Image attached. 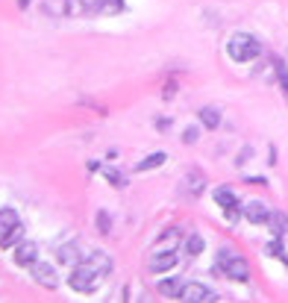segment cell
I'll return each instance as SVG.
<instances>
[{
    "mask_svg": "<svg viewBox=\"0 0 288 303\" xmlns=\"http://www.w3.org/2000/svg\"><path fill=\"white\" fill-rule=\"evenodd\" d=\"M32 277H35V283L44 286V289H56V286H59L56 274H53V268H50L47 262H35V265H32Z\"/></svg>",
    "mask_w": 288,
    "mask_h": 303,
    "instance_id": "52a82bcc",
    "label": "cell"
},
{
    "mask_svg": "<svg viewBox=\"0 0 288 303\" xmlns=\"http://www.w3.org/2000/svg\"><path fill=\"white\" fill-rule=\"evenodd\" d=\"M277 80H280V86H283V95H286L288 98V68H286V62H280V59H277Z\"/></svg>",
    "mask_w": 288,
    "mask_h": 303,
    "instance_id": "ffe728a7",
    "label": "cell"
},
{
    "mask_svg": "<svg viewBox=\"0 0 288 303\" xmlns=\"http://www.w3.org/2000/svg\"><path fill=\"white\" fill-rule=\"evenodd\" d=\"M68 283H71V289H74V292L89 295V292H95V289H97L100 274H97L89 262H80V265H74V271L68 274Z\"/></svg>",
    "mask_w": 288,
    "mask_h": 303,
    "instance_id": "3957f363",
    "label": "cell"
},
{
    "mask_svg": "<svg viewBox=\"0 0 288 303\" xmlns=\"http://www.w3.org/2000/svg\"><path fill=\"white\" fill-rule=\"evenodd\" d=\"M83 262H89L92 268L100 274V277H106V274H112V259L103 253V250H89L86 256H83Z\"/></svg>",
    "mask_w": 288,
    "mask_h": 303,
    "instance_id": "8992f818",
    "label": "cell"
},
{
    "mask_svg": "<svg viewBox=\"0 0 288 303\" xmlns=\"http://www.w3.org/2000/svg\"><path fill=\"white\" fill-rule=\"evenodd\" d=\"M203 189H206L203 174H200V171H189V177H186V192H189V198H200Z\"/></svg>",
    "mask_w": 288,
    "mask_h": 303,
    "instance_id": "4fadbf2b",
    "label": "cell"
},
{
    "mask_svg": "<svg viewBox=\"0 0 288 303\" xmlns=\"http://www.w3.org/2000/svg\"><path fill=\"white\" fill-rule=\"evenodd\" d=\"M215 201H218V206L224 209L226 221L235 224V221H238V201H235V195H232L229 189H218V192H215Z\"/></svg>",
    "mask_w": 288,
    "mask_h": 303,
    "instance_id": "5b68a950",
    "label": "cell"
},
{
    "mask_svg": "<svg viewBox=\"0 0 288 303\" xmlns=\"http://www.w3.org/2000/svg\"><path fill=\"white\" fill-rule=\"evenodd\" d=\"M186 250H189V256L203 253V238H200V236H189V238H186Z\"/></svg>",
    "mask_w": 288,
    "mask_h": 303,
    "instance_id": "44dd1931",
    "label": "cell"
},
{
    "mask_svg": "<svg viewBox=\"0 0 288 303\" xmlns=\"http://www.w3.org/2000/svg\"><path fill=\"white\" fill-rule=\"evenodd\" d=\"M177 238H180V230H177V227H171V230H168V233L159 238V247H162V244H171V241H177Z\"/></svg>",
    "mask_w": 288,
    "mask_h": 303,
    "instance_id": "d4e9b609",
    "label": "cell"
},
{
    "mask_svg": "<svg viewBox=\"0 0 288 303\" xmlns=\"http://www.w3.org/2000/svg\"><path fill=\"white\" fill-rule=\"evenodd\" d=\"M250 153H253V150H250V147H244V150H241V156L235 159V165H244V162L250 159Z\"/></svg>",
    "mask_w": 288,
    "mask_h": 303,
    "instance_id": "f1b7e54d",
    "label": "cell"
},
{
    "mask_svg": "<svg viewBox=\"0 0 288 303\" xmlns=\"http://www.w3.org/2000/svg\"><path fill=\"white\" fill-rule=\"evenodd\" d=\"M15 262H18V265H24V268H32V265L38 262V247H35L32 241L18 244V250H15Z\"/></svg>",
    "mask_w": 288,
    "mask_h": 303,
    "instance_id": "9c48e42d",
    "label": "cell"
},
{
    "mask_svg": "<svg viewBox=\"0 0 288 303\" xmlns=\"http://www.w3.org/2000/svg\"><path fill=\"white\" fill-rule=\"evenodd\" d=\"M200 124H203L206 130H215V127L221 124V112H218V109H212V106L200 109Z\"/></svg>",
    "mask_w": 288,
    "mask_h": 303,
    "instance_id": "2e32d148",
    "label": "cell"
},
{
    "mask_svg": "<svg viewBox=\"0 0 288 303\" xmlns=\"http://www.w3.org/2000/svg\"><path fill=\"white\" fill-rule=\"evenodd\" d=\"M268 224H271V233H274L277 238L288 233V215H286V212H271Z\"/></svg>",
    "mask_w": 288,
    "mask_h": 303,
    "instance_id": "9a60e30c",
    "label": "cell"
},
{
    "mask_svg": "<svg viewBox=\"0 0 288 303\" xmlns=\"http://www.w3.org/2000/svg\"><path fill=\"white\" fill-rule=\"evenodd\" d=\"M44 9H47V15H68V9H71V0H47L44 3Z\"/></svg>",
    "mask_w": 288,
    "mask_h": 303,
    "instance_id": "d6986e66",
    "label": "cell"
},
{
    "mask_svg": "<svg viewBox=\"0 0 288 303\" xmlns=\"http://www.w3.org/2000/svg\"><path fill=\"white\" fill-rule=\"evenodd\" d=\"M21 238H24V224H15L9 233H3V236H0V247H3V250H12V247H18V244H21Z\"/></svg>",
    "mask_w": 288,
    "mask_h": 303,
    "instance_id": "5bb4252c",
    "label": "cell"
},
{
    "mask_svg": "<svg viewBox=\"0 0 288 303\" xmlns=\"http://www.w3.org/2000/svg\"><path fill=\"white\" fill-rule=\"evenodd\" d=\"M121 9H124V0H103L100 15H115V12H121Z\"/></svg>",
    "mask_w": 288,
    "mask_h": 303,
    "instance_id": "cb8c5ba5",
    "label": "cell"
},
{
    "mask_svg": "<svg viewBox=\"0 0 288 303\" xmlns=\"http://www.w3.org/2000/svg\"><path fill=\"white\" fill-rule=\"evenodd\" d=\"M215 274H224V277H229V280L247 283V277H250V268H247V262H244L238 253H232L229 247H224V250L218 253V265H215Z\"/></svg>",
    "mask_w": 288,
    "mask_h": 303,
    "instance_id": "6da1fadb",
    "label": "cell"
},
{
    "mask_svg": "<svg viewBox=\"0 0 288 303\" xmlns=\"http://www.w3.org/2000/svg\"><path fill=\"white\" fill-rule=\"evenodd\" d=\"M226 53H229V59H235V62H250V59H256L259 53H262V44H259L253 35L235 33L229 38V44H226Z\"/></svg>",
    "mask_w": 288,
    "mask_h": 303,
    "instance_id": "7a4b0ae2",
    "label": "cell"
},
{
    "mask_svg": "<svg viewBox=\"0 0 288 303\" xmlns=\"http://www.w3.org/2000/svg\"><path fill=\"white\" fill-rule=\"evenodd\" d=\"M15 224H21L18 212H15V209H0V236H3V233H9Z\"/></svg>",
    "mask_w": 288,
    "mask_h": 303,
    "instance_id": "ac0fdd59",
    "label": "cell"
},
{
    "mask_svg": "<svg viewBox=\"0 0 288 303\" xmlns=\"http://www.w3.org/2000/svg\"><path fill=\"white\" fill-rule=\"evenodd\" d=\"M106 180H109V183H115V186H124V177H121L118 171H106Z\"/></svg>",
    "mask_w": 288,
    "mask_h": 303,
    "instance_id": "83f0119b",
    "label": "cell"
},
{
    "mask_svg": "<svg viewBox=\"0 0 288 303\" xmlns=\"http://www.w3.org/2000/svg\"><path fill=\"white\" fill-rule=\"evenodd\" d=\"M97 230H100L103 236L112 233V218H109V212H97Z\"/></svg>",
    "mask_w": 288,
    "mask_h": 303,
    "instance_id": "603a6c76",
    "label": "cell"
},
{
    "mask_svg": "<svg viewBox=\"0 0 288 303\" xmlns=\"http://www.w3.org/2000/svg\"><path fill=\"white\" fill-rule=\"evenodd\" d=\"M177 265V253L174 250H156V256L150 259V271L153 274H165Z\"/></svg>",
    "mask_w": 288,
    "mask_h": 303,
    "instance_id": "ba28073f",
    "label": "cell"
},
{
    "mask_svg": "<svg viewBox=\"0 0 288 303\" xmlns=\"http://www.w3.org/2000/svg\"><path fill=\"white\" fill-rule=\"evenodd\" d=\"M180 301H186V303H212V301H218V295H215L212 289H206L203 283H186Z\"/></svg>",
    "mask_w": 288,
    "mask_h": 303,
    "instance_id": "277c9868",
    "label": "cell"
},
{
    "mask_svg": "<svg viewBox=\"0 0 288 303\" xmlns=\"http://www.w3.org/2000/svg\"><path fill=\"white\" fill-rule=\"evenodd\" d=\"M165 159H168V153H150V156H147V159H141V162H138V165H135V171H153V168H162V165H165Z\"/></svg>",
    "mask_w": 288,
    "mask_h": 303,
    "instance_id": "e0dca14e",
    "label": "cell"
},
{
    "mask_svg": "<svg viewBox=\"0 0 288 303\" xmlns=\"http://www.w3.org/2000/svg\"><path fill=\"white\" fill-rule=\"evenodd\" d=\"M268 253H271V256H277V259H286V253H283V244H280V241H271V244H268Z\"/></svg>",
    "mask_w": 288,
    "mask_h": 303,
    "instance_id": "484cf974",
    "label": "cell"
},
{
    "mask_svg": "<svg viewBox=\"0 0 288 303\" xmlns=\"http://www.w3.org/2000/svg\"><path fill=\"white\" fill-rule=\"evenodd\" d=\"M244 218H247L250 224H268V218H271V212L265 209V203H259V201H250V203H244Z\"/></svg>",
    "mask_w": 288,
    "mask_h": 303,
    "instance_id": "30bf717a",
    "label": "cell"
},
{
    "mask_svg": "<svg viewBox=\"0 0 288 303\" xmlns=\"http://www.w3.org/2000/svg\"><path fill=\"white\" fill-rule=\"evenodd\" d=\"M80 9H83L86 15H100V9H103V0H80Z\"/></svg>",
    "mask_w": 288,
    "mask_h": 303,
    "instance_id": "7402d4cb",
    "label": "cell"
},
{
    "mask_svg": "<svg viewBox=\"0 0 288 303\" xmlns=\"http://www.w3.org/2000/svg\"><path fill=\"white\" fill-rule=\"evenodd\" d=\"M183 289H186V283L180 280V277H171V280H162L159 283V295H165V298H183Z\"/></svg>",
    "mask_w": 288,
    "mask_h": 303,
    "instance_id": "7c38bea8",
    "label": "cell"
},
{
    "mask_svg": "<svg viewBox=\"0 0 288 303\" xmlns=\"http://www.w3.org/2000/svg\"><path fill=\"white\" fill-rule=\"evenodd\" d=\"M27 3H30V0H18V6H21V9H27Z\"/></svg>",
    "mask_w": 288,
    "mask_h": 303,
    "instance_id": "f546056e",
    "label": "cell"
},
{
    "mask_svg": "<svg viewBox=\"0 0 288 303\" xmlns=\"http://www.w3.org/2000/svg\"><path fill=\"white\" fill-rule=\"evenodd\" d=\"M183 141H186V144H194V141H197V127H189V130L183 133Z\"/></svg>",
    "mask_w": 288,
    "mask_h": 303,
    "instance_id": "4316f807",
    "label": "cell"
},
{
    "mask_svg": "<svg viewBox=\"0 0 288 303\" xmlns=\"http://www.w3.org/2000/svg\"><path fill=\"white\" fill-rule=\"evenodd\" d=\"M56 256H59V262H65V265H80L83 262V250L74 244V241H68V244H59V250H56Z\"/></svg>",
    "mask_w": 288,
    "mask_h": 303,
    "instance_id": "8fae6325",
    "label": "cell"
}]
</instances>
